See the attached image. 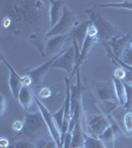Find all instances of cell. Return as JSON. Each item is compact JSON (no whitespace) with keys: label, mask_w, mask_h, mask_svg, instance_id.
Returning a JSON list of instances; mask_svg holds the SVG:
<instances>
[{"label":"cell","mask_w":132,"mask_h":148,"mask_svg":"<svg viewBox=\"0 0 132 148\" xmlns=\"http://www.w3.org/2000/svg\"><path fill=\"white\" fill-rule=\"evenodd\" d=\"M125 71H126V76H125L124 81L128 83V84L132 85V72L131 71H128V70H125Z\"/></svg>","instance_id":"34"},{"label":"cell","mask_w":132,"mask_h":148,"mask_svg":"<svg viewBox=\"0 0 132 148\" xmlns=\"http://www.w3.org/2000/svg\"><path fill=\"white\" fill-rule=\"evenodd\" d=\"M7 107H8V103H7L4 95L1 94V101H0V116H3V114H5Z\"/></svg>","instance_id":"30"},{"label":"cell","mask_w":132,"mask_h":148,"mask_svg":"<svg viewBox=\"0 0 132 148\" xmlns=\"http://www.w3.org/2000/svg\"><path fill=\"white\" fill-rule=\"evenodd\" d=\"M1 60L7 67L9 68L10 70V78H9V87H10V90H11V93L13 95V97L15 99H18L19 98V94H20V91L21 89L23 88V77H20L18 75V73L14 70V68L9 64L7 61L4 59V57L1 56Z\"/></svg>","instance_id":"12"},{"label":"cell","mask_w":132,"mask_h":148,"mask_svg":"<svg viewBox=\"0 0 132 148\" xmlns=\"http://www.w3.org/2000/svg\"><path fill=\"white\" fill-rule=\"evenodd\" d=\"M131 40H132L131 33H128L127 35L121 34L119 36H116V37L112 38L108 42L104 44V46L108 47L109 49H111L114 56L120 58L122 56V54H123L124 49H126L127 45L131 42Z\"/></svg>","instance_id":"9"},{"label":"cell","mask_w":132,"mask_h":148,"mask_svg":"<svg viewBox=\"0 0 132 148\" xmlns=\"http://www.w3.org/2000/svg\"><path fill=\"white\" fill-rule=\"evenodd\" d=\"M76 25V17L73 11H71L67 6L64 7L63 16H62L61 20L57 25L48 30L46 33V37L48 39L53 37H57V36H64L69 35L73 28Z\"/></svg>","instance_id":"4"},{"label":"cell","mask_w":132,"mask_h":148,"mask_svg":"<svg viewBox=\"0 0 132 148\" xmlns=\"http://www.w3.org/2000/svg\"><path fill=\"white\" fill-rule=\"evenodd\" d=\"M34 101L36 103V105H37V107L39 108L45 121H46V125L48 126V128H49L52 139H54L55 141H56L58 147L61 148V138H62L61 130H60V128L58 127L56 121H55L54 118H53V114L50 113L49 110L43 105V103L41 102L35 95H34Z\"/></svg>","instance_id":"5"},{"label":"cell","mask_w":132,"mask_h":148,"mask_svg":"<svg viewBox=\"0 0 132 148\" xmlns=\"http://www.w3.org/2000/svg\"><path fill=\"white\" fill-rule=\"evenodd\" d=\"M76 66V51L74 46L69 47V49H65L61 53L54 63L52 64L51 68H60L64 69L68 72L69 75H72L74 69Z\"/></svg>","instance_id":"6"},{"label":"cell","mask_w":132,"mask_h":148,"mask_svg":"<svg viewBox=\"0 0 132 148\" xmlns=\"http://www.w3.org/2000/svg\"><path fill=\"white\" fill-rule=\"evenodd\" d=\"M121 60L126 64H128V65L132 66V49L129 46H127L126 49H124Z\"/></svg>","instance_id":"27"},{"label":"cell","mask_w":132,"mask_h":148,"mask_svg":"<svg viewBox=\"0 0 132 148\" xmlns=\"http://www.w3.org/2000/svg\"><path fill=\"white\" fill-rule=\"evenodd\" d=\"M88 125L93 136L99 137L107 130L110 123L102 114H92L88 118Z\"/></svg>","instance_id":"10"},{"label":"cell","mask_w":132,"mask_h":148,"mask_svg":"<svg viewBox=\"0 0 132 148\" xmlns=\"http://www.w3.org/2000/svg\"><path fill=\"white\" fill-rule=\"evenodd\" d=\"M0 146H1V148H8L9 146H10L8 139L5 137L1 138V140H0Z\"/></svg>","instance_id":"33"},{"label":"cell","mask_w":132,"mask_h":148,"mask_svg":"<svg viewBox=\"0 0 132 148\" xmlns=\"http://www.w3.org/2000/svg\"><path fill=\"white\" fill-rule=\"evenodd\" d=\"M123 85L125 87V91H126V103L123 106V108L131 109L132 108V85L128 84L125 81H123Z\"/></svg>","instance_id":"25"},{"label":"cell","mask_w":132,"mask_h":148,"mask_svg":"<svg viewBox=\"0 0 132 148\" xmlns=\"http://www.w3.org/2000/svg\"><path fill=\"white\" fill-rule=\"evenodd\" d=\"M22 134L28 140L35 142L43 139L50 131L46 125L42 114L40 113H27L24 121V128L22 130ZM51 135V134H50Z\"/></svg>","instance_id":"3"},{"label":"cell","mask_w":132,"mask_h":148,"mask_svg":"<svg viewBox=\"0 0 132 148\" xmlns=\"http://www.w3.org/2000/svg\"><path fill=\"white\" fill-rule=\"evenodd\" d=\"M85 13L88 16L92 25L97 29V42H101V44L104 45L106 42H108L112 38L121 35V33L117 30V28L113 24L109 22L104 15H101V13H99L94 7L86 9Z\"/></svg>","instance_id":"2"},{"label":"cell","mask_w":132,"mask_h":148,"mask_svg":"<svg viewBox=\"0 0 132 148\" xmlns=\"http://www.w3.org/2000/svg\"><path fill=\"white\" fill-rule=\"evenodd\" d=\"M120 134V130L119 127L117 126L116 123H111L110 125L107 127V130L100 135L99 139L101 140L102 142L105 143V142H114L115 138H116L118 135Z\"/></svg>","instance_id":"18"},{"label":"cell","mask_w":132,"mask_h":148,"mask_svg":"<svg viewBox=\"0 0 132 148\" xmlns=\"http://www.w3.org/2000/svg\"><path fill=\"white\" fill-rule=\"evenodd\" d=\"M18 100L26 111H28L30 109V107L32 106V103L35 101H34V94H33L32 90H31V88L29 86H23V88L20 91V94H19Z\"/></svg>","instance_id":"17"},{"label":"cell","mask_w":132,"mask_h":148,"mask_svg":"<svg viewBox=\"0 0 132 148\" xmlns=\"http://www.w3.org/2000/svg\"><path fill=\"white\" fill-rule=\"evenodd\" d=\"M50 3H51V9H50V22H51L50 29H51L61 20L64 12L65 2L60 0H51Z\"/></svg>","instance_id":"16"},{"label":"cell","mask_w":132,"mask_h":148,"mask_svg":"<svg viewBox=\"0 0 132 148\" xmlns=\"http://www.w3.org/2000/svg\"><path fill=\"white\" fill-rule=\"evenodd\" d=\"M92 25V21H83L81 23H76L75 27L69 34V39L72 40H76L79 42V45L83 46L86 36H88V31L90 26Z\"/></svg>","instance_id":"13"},{"label":"cell","mask_w":132,"mask_h":148,"mask_svg":"<svg viewBox=\"0 0 132 148\" xmlns=\"http://www.w3.org/2000/svg\"><path fill=\"white\" fill-rule=\"evenodd\" d=\"M12 128H13L15 131H18V132H22L23 128H24V123L23 121H16L13 123L12 125Z\"/></svg>","instance_id":"31"},{"label":"cell","mask_w":132,"mask_h":148,"mask_svg":"<svg viewBox=\"0 0 132 148\" xmlns=\"http://www.w3.org/2000/svg\"><path fill=\"white\" fill-rule=\"evenodd\" d=\"M97 42V40H95L93 38H90L88 37V36H86L85 42H83V46H81V54H80V58H79L78 62L76 63V66H75V69H74L73 73H72L71 75V79L72 77H73L74 75L76 73V71L80 70V67L81 66V64L85 61V59L88 58V52L90 51V49H92V47L94 46V44Z\"/></svg>","instance_id":"15"},{"label":"cell","mask_w":132,"mask_h":148,"mask_svg":"<svg viewBox=\"0 0 132 148\" xmlns=\"http://www.w3.org/2000/svg\"><path fill=\"white\" fill-rule=\"evenodd\" d=\"M105 47H106V46H105ZM106 51H107V53H108V56L110 57V58H111L112 62H113L114 64L120 66V67H122L123 69H125V70L131 71V72H132V66L128 65V64H126L125 62H123V61H122L120 58H118V57L114 56L113 53H112V51H111V49H110L108 47H106Z\"/></svg>","instance_id":"22"},{"label":"cell","mask_w":132,"mask_h":148,"mask_svg":"<svg viewBox=\"0 0 132 148\" xmlns=\"http://www.w3.org/2000/svg\"><path fill=\"white\" fill-rule=\"evenodd\" d=\"M129 47H131V49H132V40H131V42H130V44H129Z\"/></svg>","instance_id":"35"},{"label":"cell","mask_w":132,"mask_h":148,"mask_svg":"<svg viewBox=\"0 0 132 148\" xmlns=\"http://www.w3.org/2000/svg\"><path fill=\"white\" fill-rule=\"evenodd\" d=\"M53 118H54L55 121H56L58 127L60 128V130L62 131V128H63V123H64V118H65V105L63 103L61 109L57 112V113L53 114Z\"/></svg>","instance_id":"23"},{"label":"cell","mask_w":132,"mask_h":148,"mask_svg":"<svg viewBox=\"0 0 132 148\" xmlns=\"http://www.w3.org/2000/svg\"><path fill=\"white\" fill-rule=\"evenodd\" d=\"M62 52H63V51H62ZM62 52H61V53H62ZM61 53H59V54H57V56L51 57L49 60L46 61L45 63H43L42 65L38 66V67L35 68V69H32V70H30L27 73V75L31 78V80H32L33 87L37 88L38 86H40L41 84H42L43 81H44V79H45V76H46V74L48 72V70L52 67V64L54 63V61L56 60L58 57L61 56Z\"/></svg>","instance_id":"8"},{"label":"cell","mask_w":132,"mask_h":148,"mask_svg":"<svg viewBox=\"0 0 132 148\" xmlns=\"http://www.w3.org/2000/svg\"><path fill=\"white\" fill-rule=\"evenodd\" d=\"M8 148H36V143L28 139H22L11 143Z\"/></svg>","instance_id":"24"},{"label":"cell","mask_w":132,"mask_h":148,"mask_svg":"<svg viewBox=\"0 0 132 148\" xmlns=\"http://www.w3.org/2000/svg\"><path fill=\"white\" fill-rule=\"evenodd\" d=\"M2 19V31L18 37L37 40L41 34L44 1H13Z\"/></svg>","instance_id":"1"},{"label":"cell","mask_w":132,"mask_h":148,"mask_svg":"<svg viewBox=\"0 0 132 148\" xmlns=\"http://www.w3.org/2000/svg\"><path fill=\"white\" fill-rule=\"evenodd\" d=\"M124 125L128 132H132V113H127L124 116Z\"/></svg>","instance_id":"28"},{"label":"cell","mask_w":132,"mask_h":148,"mask_svg":"<svg viewBox=\"0 0 132 148\" xmlns=\"http://www.w3.org/2000/svg\"><path fill=\"white\" fill-rule=\"evenodd\" d=\"M51 95H52L51 89H49V88H47V87L43 88L40 91V97L42 98V99H48Z\"/></svg>","instance_id":"32"},{"label":"cell","mask_w":132,"mask_h":148,"mask_svg":"<svg viewBox=\"0 0 132 148\" xmlns=\"http://www.w3.org/2000/svg\"><path fill=\"white\" fill-rule=\"evenodd\" d=\"M76 82L75 85L71 84V110H72V116L74 114V112L76 110V105L81 100V95L83 92V86L81 84L80 70L76 71Z\"/></svg>","instance_id":"14"},{"label":"cell","mask_w":132,"mask_h":148,"mask_svg":"<svg viewBox=\"0 0 132 148\" xmlns=\"http://www.w3.org/2000/svg\"><path fill=\"white\" fill-rule=\"evenodd\" d=\"M102 8L106 7H112V8H123V9H130L132 10V1H122V2H114V3H107V4H98L95 5Z\"/></svg>","instance_id":"21"},{"label":"cell","mask_w":132,"mask_h":148,"mask_svg":"<svg viewBox=\"0 0 132 148\" xmlns=\"http://www.w3.org/2000/svg\"><path fill=\"white\" fill-rule=\"evenodd\" d=\"M93 92L94 95L99 101L105 103H112L115 104L117 101V97L115 94V90L107 82H102V81H97L93 82ZM118 102V101H117Z\"/></svg>","instance_id":"7"},{"label":"cell","mask_w":132,"mask_h":148,"mask_svg":"<svg viewBox=\"0 0 132 148\" xmlns=\"http://www.w3.org/2000/svg\"><path fill=\"white\" fill-rule=\"evenodd\" d=\"M113 76L115 78H117V79H119L121 81H124V79H125V76H126L125 69H123L122 67H118L116 69V71L114 72Z\"/></svg>","instance_id":"29"},{"label":"cell","mask_w":132,"mask_h":148,"mask_svg":"<svg viewBox=\"0 0 132 148\" xmlns=\"http://www.w3.org/2000/svg\"><path fill=\"white\" fill-rule=\"evenodd\" d=\"M69 39V35L64 36H57V37H53L48 39L46 42V49H45V56H55L57 54L61 53L62 49H63L64 45Z\"/></svg>","instance_id":"11"},{"label":"cell","mask_w":132,"mask_h":148,"mask_svg":"<svg viewBox=\"0 0 132 148\" xmlns=\"http://www.w3.org/2000/svg\"><path fill=\"white\" fill-rule=\"evenodd\" d=\"M111 79L113 81L115 94H116L118 104L123 107L126 103V91H125V87H124V85H123V81L117 79L114 76H112Z\"/></svg>","instance_id":"19"},{"label":"cell","mask_w":132,"mask_h":148,"mask_svg":"<svg viewBox=\"0 0 132 148\" xmlns=\"http://www.w3.org/2000/svg\"><path fill=\"white\" fill-rule=\"evenodd\" d=\"M36 148H59L57 145L56 141L54 139L49 140V139H40L39 141L36 143Z\"/></svg>","instance_id":"26"},{"label":"cell","mask_w":132,"mask_h":148,"mask_svg":"<svg viewBox=\"0 0 132 148\" xmlns=\"http://www.w3.org/2000/svg\"><path fill=\"white\" fill-rule=\"evenodd\" d=\"M83 148H107L105 144L97 136L88 135L85 133V144Z\"/></svg>","instance_id":"20"}]
</instances>
